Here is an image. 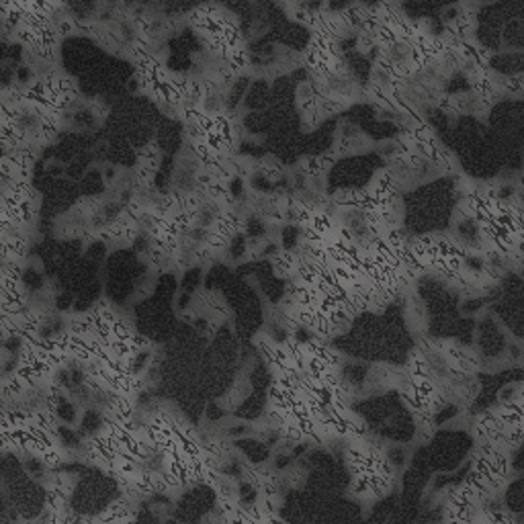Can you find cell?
Here are the masks:
<instances>
[{
  "instance_id": "obj_1",
  "label": "cell",
  "mask_w": 524,
  "mask_h": 524,
  "mask_svg": "<svg viewBox=\"0 0 524 524\" xmlns=\"http://www.w3.org/2000/svg\"><path fill=\"white\" fill-rule=\"evenodd\" d=\"M342 459L348 473V492L357 500H381L396 483L398 469L389 461L387 446L371 437L342 442Z\"/></svg>"
}]
</instances>
